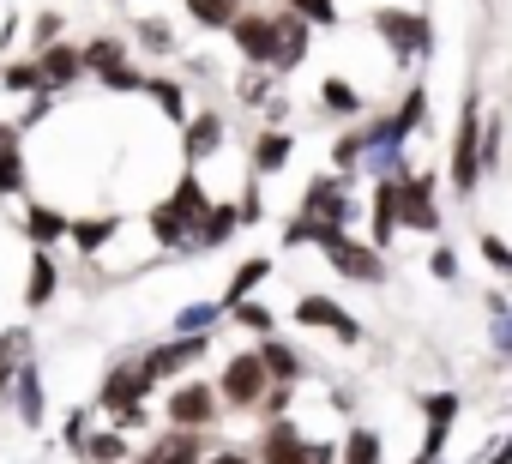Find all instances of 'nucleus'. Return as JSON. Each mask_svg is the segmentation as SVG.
I'll return each instance as SVG.
<instances>
[{
  "mask_svg": "<svg viewBox=\"0 0 512 464\" xmlns=\"http://www.w3.org/2000/svg\"><path fill=\"white\" fill-rule=\"evenodd\" d=\"M446 187L458 199H470L482 187V91H464V103H458V127L446 145Z\"/></svg>",
  "mask_w": 512,
  "mask_h": 464,
  "instance_id": "nucleus-1",
  "label": "nucleus"
},
{
  "mask_svg": "<svg viewBox=\"0 0 512 464\" xmlns=\"http://www.w3.org/2000/svg\"><path fill=\"white\" fill-rule=\"evenodd\" d=\"M374 37L386 43V55L398 67H416V61H434V19L422 7H374L368 13Z\"/></svg>",
  "mask_w": 512,
  "mask_h": 464,
  "instance_id": "nucleus-2",
  "label": "nucleus"
},
{
  "mask_svg": "<svg viewBox=\"0 0 512 464\" xmlns=\"http://www.w3.org/2000/svg\"><path fill=\"white\" fill-rule=\"evenodd\" d=\"M266 392H272V374H266L260 350H235V356L223 362V374H217V398H223V410L260 416V398H266Z\"/></svg>",
  "mask_w": 512,
  "mask_h": 464,
  "instance_id": "nucleus-3",
  "label": "nucleus"
},
{
  "mask_svg": "<svg viewBox=\"0 0 512 464\" xmlns=\"http://www.w3.org/2000/svg\"><path fill=\"white\" fill-rule=\"evenodd\" d=\"M398 229H410V236H440V229H446V205H440V175H434V169L404 175V193H398Z\"/></svg>",
  "mask_w": 512,
  "mask_h": 464,
  "instance_id": "nucleus-4",
  "label": "nucleus"
},
{
  "mask_svg": "<svg viewBox=\"0 0 512 464\" xmlns=\"http://www.w3.org/2000/svg\"><path fill=\"white\" fill-rule=\"evenodd\" d=\"M205 350H211V332H175V338H163V344L139 350L133 362H139L157 386H163V380L175 386V380H187V374L199 368V356H205Z\"/></svg>",
  "mask_w": 512,
  "mask_h": 464,
  "instance_id": "nucleus-5",
  "label": "nucleus"
},
{
  "mask_svg": "<svg viewBox=\"0 0 512 464\" xmlns=\"http://www.w3.org/2000/svg\"><path fill=\"white\" fill-rule=\"evenodd\" d=\"M320 254H326V266H332L344 284H362V290H374V284H386V278H392L386 254H380L374 242H362V236H338V242H326Z\"/></svg>",
  "mask_w": 512,
  "mask_h": 464,
  "instance_id": "nucleus-6",
  "label": "nucleus"
},
{
  "mask_svg": "<svg viewBox=\"0 0 512 464\" xmlns=\"http://www.w3.org/2000/svg\"><path fill=\"white\" fill-rule=\"evenodd\" d=\"M296 217H314V223H338V229H350V217H356L350 175H338V169L314 175V181L302 187V211H296Z\"/></svg>",
  "mask_w": 512,
  "mask_h": 464,
  "instance_id": "nucleus-7",
  "label": "nucleus"
},
{
  "mask_svg": "<svg viewBox=\"0 0 512 464\" xmlns=\"http://www.w3.org/2000/svg\"><path fill=\"white\" fill-rule=\"evenodd\" d=\"M290 320H296L302 332H326V338H338L344 350H356V344H362V320H356L350 308H338L332 296H320V290H308V296L290 308Z\"/></svg>",
  "mask_w": 512,
  "mask_h": 464,
  "instance_id": "nucleus-8",
  "label": "nucleus"
},
{
  "mask_svg": "<svg viewBox=\"0 0 512 464\" xmlns=\"http://www.w3.org/2000/svg\"><path fill=\"white\" fill-rule=\"evenodd\" d=\"M163 416H169V428H211L223 416L217 380H175L163 398Z\"/></svg>",
  "mask_w": 512,
  "mask_h": 464,
  "instance_id": "nucleus-9",
  "label": "nucleus"
},
{
  "mask_svg": "<svg viewBox=\"0 0 512 464\" xmlns=\"http://www.w3.org/2000/svg\"><path fill=\"white\" fill-rule=\"evenodd\" d=\"M458 410H464V398L446 392V386L422 398V446H416L410 464H440V452H446V440H452V428H458Z\"/></svg>",
  "mask_w": 512,
  "mask_h": 464,
  "instance_id": "nucleus-10",
  "label": "nucleus"
},
{
  "mask_svg": "<svg viewBox=\"0 0 512 464\" xmlns=\"http://www.w3.org/2000/svg\"><path fill=\"white\" fill-rule=\"evenodd\" d=\"M253 464H314V446H308L302 422H296V416L260 422V440H253Z\"/></svg>",
  "mask_w": 512,
  "mask_h": 464,
  "instance_id": "nucleus-11",
  "label": "nucleus"
},
{
  "mask_svg": "<svg viewBox=\"0 0 512 464\" xmlns=\"http://www.w3.org/2000/svg\"><path fill=\"white\" fill-rule=\"evenodd\" d=\"M151 392H157V380L127 356V362H115V368L103 374V386H97V410L115 416V410H133V404H151Z\"/></svg>",
  "mask_w": 512,
  "mask_h": 464,
  "instance_id": "nucleus-12",
  "label": "nucleus"
},
{
  "mask_svg": "<svg viewBox=\"0 0 512 464\" xmlns=\"http://www.w3.org/2000/svg\"><path fill=\"white\" fill-rule=\"evenodd\" d=\"M229 43L241 55V67H266L272 73V55H278V13H241L229 25Z\"/></svg>",
  "mask_w": 512,
  "mask_h": 464,
  "instance_id": "nucleus-13",
  "label": "nucleus"
},
{
  "mask_svg": "<svg viewBox=\"0 0 512 464\" xmlns=\"http://www.w3.org/2000/svg\"><path fill=\"white\" fill-rule=\"evenodd\" d=\"M223 115L217 109H193L187 121H181V157H187V169H199V163H211L217 151H223Z\"/></svg>",
  "mask_w": 512,
  "mask_h": 464,
  "instance_id": "nucleus-14",
  "label": "nucleus"
},
{
  "mask_svg": "<svg viewBox=\"0 0 512 464\" xmlns=\"http://www.w3.org/2000/svg\"><path fill=\"white\" fill-rule=\"evenodd\" d=\"M139 464H205V428H163V434H151Z\"/></svg>",
  "mask_w": 512,
  "mask_h": 464,
  "instance_id": "nucleus-15",
  "label": "nucleus"
},
{
  "mask_svg": "<svg viewBox=\"0 0 512 464\" xmlns=\"http://www.w3.org/2000/svg\"><path fill=\"white\" fill-rule=\"evenodd\" d=\"M422 127H428V85H422V79H410V85H404V97L386 109V145H410Z\"/></svg>",
  "mask_w": 512,
  "mask_h": 464,
  "instance_id": "nucleus-16",
  "label": "nucleus"
},
{
  "mask_svg": "<svg viewBox=\"0 0 512 464\" xmlns=\"http://www.w3.org/2000/svg\"><path fill=\"white\" fill-rule=\"evenodd\" d=\"M398 193H404V175H386V181H374V199H368V236L362 242H374L380 254L398 236Z\"/></svg>",
  "mask_w": 512,
  "mask_h": 464,
  "instance_id": "nucleus-17",
  "label": "nucleus"
},
{
  "mask_svg": "<svg viewBox=\"0 0 512 464\" xmlns=\"http://www.w3.org/2000/svg\"><path fill=\"white\" fill-rule=\"evenodd\" d=\"M290 157H296V133L290 127H266L260 139H253V151H247V169H253V181H272V175L290 169Z\"/></svg>",
  "mask_w": 512,
  "mask_h": 464,
  "instance_id": "nucleus-18",
  "label": "nucleus"
},
{
  "mask_svg": "<svg viewBox=\"0 0 512 464\" xmlns=\"http://www.w3.org/2000/svg\"><path fill=\"white\" fill-rule=\"evenodd\" d=\"M308 49H314V25L296 19L290 7H278V55H272V73H278V79L296 73V67L308 61Z\"/></svg>",
  "mask_w": 512,
  "mask_h": 464,
  "instance_id": "nucleus-19",
  "label": "nucleus"
},
{
  "mask_svg": "<svg viewBox=\"0 0 512 464\" xmlns=\"http://www.w3.org/2000/svg\"><path fill=\"white\" fill-rule=\"evenodd\" d=\"M235 229H241V205H235V199H211V211H205L199 229H193V254H217V248H229V242H235Z\"/></svg>",
  "mask_w": 512,
  "mask_h": 464,
  "instance_id": "nucleus-20",
  "label": "nucleus"
},
{
  "mask_svg": "<svg viewBox=\"0 0 512 464\" xmlns=\"http://www.w3.org/2000/svg\"><path fill=\"white\" fill-rule=\"evenodd\" d=\"M37 67H43V85H49V91H73V85L85 79L79 43H49V49H37Z\"/></svg>",
  "mask_w": 512,
  "mask_h": 464,
  "instance_id": "nucleus-21",
  "label": "nucleus"
},
{
  "mask_svg": "<svg viewBox=\"0 0 512 464\" xmlns=\"http://www.w3.org/2000/svg\"><path fill=\"white\" fill-rule=\"evenodd\" d=\"M61 296V266H55V248H31V272H25V308H49Z\"/></svg>",
  "mask_w": 512,
  "mask_h": 464,
  "instance_id": "nucleus-22",
  "label": "nucleus"
},
{
  "mask_svg": "<svg viewBox=\"0 0 512 464\" xmlns=\"http://www.w3.org/2000/svg\"><path fill=\"white\" fill-rule=\"evenodd\" d=\"M67 229H73V217L55 211L49 199H31V205H25V242H31V248H55V242H67Z\"/></svg>",
  "mask_w": 512,
  "mask_h": 464,
  "instance_id": "nucleus-23",
  "label": "nucleus"
},
{
  "mask_svg": "<svg viewBox=\"0 0 512 464\" xmlns=\"http://www.w3.org/2000/svg\"><path fill=\"white\" fill-rule=\"evenodd\" d=\"M187 229H199V217L211 211V193H205V181H199V169H181L175 175V187H169V199H163Z\"/></svg>",
  "mask_w": 512,
  "mask_h": 464,
  "instance_id": "nucleus-24",
  "label": "nucleus"
},
{
  "mask_svg": "<svg viewBox=\"0 0 512 464\" xmlns=\"http://www.w3.org/2000/svg\"><path fill=\"white\" fill-rule=\"evenodd\" d=\"M115 236H121V211H103V217H73V229H67V242H73L85 260H97Z\"/></svg>",
  "mask_w": 512,
  "mask_h": 464,
  "instance_id": "nucleus-25",
  "label": "nucleus"
},
{
  "mask_svg": "<svg viewBox=\"0 0 512 464\" xmlns=\"http://www.w3.org/2000/svg\"><path fill=\"white\" fill-rule=\"evenodd\" d=\"M145 236H151L163 254H193V229H187V223H181V217H175L163 199L145 211Z\"/></svg>",
  "mask_w": 512,
  "mask_h": 464,
  "instance_id": "nucleus-26",
  "label": "nucleus"
},
{
  "mask_svg": "<svg viewBox=\"0 0 512 464\" xmlns=\"http://www.w3.org/2000/svg\"><path fill=\"white\" fill-rule=\"evenodd\" d=\"M272 266H278L272 254H247V260H241V266L229 272V284H223V296H217V302H223V314H229L235 302H247L253 290H260V284L272 278Z\"/></svg>",
  "mask_w": 512,
  "mask_h": 464,
  "instance_id": "nucleus-27",
  "label": "nucleus"
},
{
  "mask_svg": "<svg viewBox=\"0 0 512 464\" xmlns=\"http://www.w3.org/2000/svg\"><path fill=\"white\" fill-rule=\"evenodd\" d=\"M320 109H326V115H338V121H362V115H368V97L356 91V79L326 73V79H320Z\"/></svg>",
  "mask_w": 512,
  "mask_h": 464,
  "instance_id": "nucleus-28",
  "label": "nucleus"
},
{
  "mask_svg": "<svg viewBox=\"0 0 512 464\" xmlns=\"http://www.w3.org/2000/svg\"><path fill=\"white\" fill-rule=\"evenodd\" d=\"M37 356V338H31V326H7L0 332V398L13 392V380H19V368Z\"/></svg>",
  "mask_w": 512,
  "mask_h": 464,
  "instance_id": "nucleus-29",
  "label": "nucleus"
},
{
  "mask_svg": "<svg viewBox=\"0 0 512 464\" xmlns=\"http://www.w3.org/2000/svg\"><path fill=\"white\" fill-rule=\"evenodd\" d=\"M13 410H19V422L25 428H43V368H37V356L19 368V380H13Z\"/></svg>",
  "mask_w": 512,
  "mask_h": 464,
  "instance_id": "nucleus-30",
  "label": "nucleus"
},
{
  "mask_svg": "<svg viewBox=\"0 0 512 464\" xmlns=\"http://www.w3.org/2000/svg\"><path fill=\"white\" fill-rule=\"evenodd\" d=\"M145 97H151V103H157V115H163V121H175V127L193 115L187 85H181V79H169V73H151V79H145Z\"/></svg>",
  "mask_w": 512,
  "mask_h": 464,
  "instance_id": "nucleus-31",
  "label": "nucleus"
},
{
  "mask_svg": "<svg viewBox=\"0 0 512 464\" xmlns=\"http://www.w3.org/2000/svg\"><path fill=\"white\" fill-rule=\"evenodd\" d=\"M253 350H260V362H266V374H272V380H290V386H302L308 362H302V356H296V350H290V344H284L278 332H272V338H260Z\"/></svg>",
  "mask_w": 512,
  "mask_h": 464,
  "instance_id": "nucleus-32",
  "label": "nucleus"
},
{
  "mask_svg": "<svg viewBox=\"0 0 512 464\" xmlns=\"http://www.w3.org/2000/svg\"><path fill=\"white\" fill-rule=\"evenodd\" d=\"M133 49H145L151 61L181 55V43H175V25H169V19H139V25H133Z\"/></svg>",
  "mask_w": 512,
  "mask_h": 464,
  "instance_id": "nucleus-33",
  "label": "nucleus"
},
{
  "mask_svg": "<svg viewBox=\"0 0 512 464\" xmlns=\"http://www.w3.org/2000/svg\"><path fill=\"white\" fill-rule=\"evenodd\" d=\"M79 55H85V73H109V67H121V61H133V43H121L115 31H103V37H91V43H79Z\"/></svg>",
  "mask_w": 512,
  "mask_h": 464,
  "instance_id": "nucleus-34",
  "label": "nucleus"
},
{
  "mask_svg": "<svg viewBox=\"0 0 512 464\" xmlns=\"http://www.w3.org/2000/svg\"><path fill=\"white\" fill-rule=\"evenodd\" d=\"M181 7H187V19L199 25V31H229L247 7H241V0H181Z\"/></svg>",
  "mask_w": 512,
  "mask_h": 464,
  "instance_id": "nucleus-35",
  "label": "nucleus"
},
{
  "mask_svg": "<svg viewBox=\"0 0 512 464\" xmlns=\"http://www.w3.org/2000/svg\"><path fill=\"white\" fill-rule=\"evenodd\" d=\"M31 193V163H25V139L0 151V199H19Z\"/></svg>",
  "mask_w": 512,
  "mask_h": 464,
  "instance_id": "nucleus-36",
  "label": "nucleus"
},
{
  "mask_svg": "<svg viewBox=\"0 0 512 464\" xmlns=\"http://www.w3.org/2000/svg\"><path fill=\"white\" fill-rule=\"evenodd\" d=\"M380 458H386V440H380V428H368V422L344 428V464H380Z\"/></svg>",
  "mask_w": 512,
  "mask_h": 464,
  "instance_id": "nucleus-37",
  "label": "nucleus"
},
{
  "mask_svg": "<svg viewBox=\"0 0 512 464\" xmlns=\"http://www.w3.org/2000/svg\"><path fill=\"white\" fill-rule=\"evenodd\" d=\"M145 67L139 61H121V67H109V73H97V91H109V97H145Z\"/></svg>",
  "mask_w": 512,
  "mask_h": 464,
  "instance_id": "nucleus-38",
  "label": "nucleus"
},
{
  "mask_svg": "<svg viewBox=\"0 0 512 464\" xmlns=\"http://www.w3.org/2000/svg\"><path fill=\"white\" fill-rule=\"evenodd\" d=\"M362 157H368V127H350L332 139V169L338 175H362Z\"/></svg>",
  "mask_w": 512,
  "mask_h": 464,
  "instance_id": "nucleus-39",
  "label": "nucleus"
},
{
  "mask_svg": "<svg viewBox=\"0 0 512 464\" xmlns=\"http://www.w3.org/2000/svg\"><path fill=\"white\" fill-rule=\"evenodd\" d=\"M488 350L494 356H512V302L500 290H488Z\"/></svg>",
  "mask_w": 512,
  "mask_h": 464,
  "instance_id": "nucleus-40",
  "label": "nucleus"
},
{
  "mask_svg": "<svg viewBox=\"0 0 512 464\" xmlns=\"http://www.w3.org/2000/svg\"><path fill=\"white\" fill-rule=\"evenodd\" d=\"M272 91H278V73H266V67H247V73L235 79V103H241V109H266Z\"/></svg>",
  "mask_w": 512,
  "mask_h": 464,
  "instance_id": "nucleus-41",
  "label": "nucleus"
},
{
  "mask_svg": "<svg viewBox=\"0 0 512 464\" xmlns=\"http://www.w3.org/2000/svg\"><path fill=\"white\" fill-rule=\"evenodd\" d=\"M0 91H13V97L43 91V67H37V55H31V61H7V67H0Z\"/></svg>",
  "mask_w": 512,
  "mask_h": 464,
  "instance_id": "nucleus-42",
  "label": "nucleus"
},
{
  "mask_svg": "<svg viewBox=\"0 0 512 464\" xmlns=\"http://www.w3.org/2000/svg\"><path fill=\"white\" fill-rule=\"evenodd\" d=\"M223 320H235L241 332H260V338H272V332H278V314H272V308H260L253 296H247V302H235Z\"/></svg>",
  "mask_w": 512,
  "mask_h": 464,
  "instance_id": "nucleus-43",
  "label": "nucleus"
},
{
  "mask_svg": "<svg viewBox=\"0 0 512 464\" xmlns=\"http://www.w3.org/2000/svg\"><path fill=\"white\" fill-rule=\"evenodd\" d=\"M476 254L488 260V272H494V278H506V284H512V242H506V236L482 229V236H476Z\"/></svg>",
  "mask_w": 512,
  "mask_h": 464,
  "instance_id": "nucleus-44",
  "label": "nucleus"
},
{
  "mask_svg": "<svg viewBox=\"0 0 512 464\" xmlns=\"http://www.w3.org/2000/svg\"><path fill=\"white\" fill-rule=\"evenodd\" d=\"M85 458H91V464H121V458H127V434H121V428H97V434L85 440Z\"/></svg>",
  "mask_w": 512,
  "mask_h": 464,
  "instance_id": "nucleus-45",
  "label": "nucleus"
},
{
  "mask_svg": "<svg viewBox=\"0 0 512 464\" xmlns=\"http://www.w3.org/2000/svg\"><path fill=\"white\" fill-rule=\"evenodd\" d=\"M211 326H223V302H187L175 314V332H211Z\"/></svg>",
  "mask_w": 512,
  "mask_h": 464,
  "instance_id": "nucleus-46",
  "label": "nucleus"
},
{
  "mask_svg": "<svg viewBox=\"0 0 512 464\" xmlns=\"http://www.w3.org/2000/svg\"><path fill=\"white\" fill-rule=\"evenodd\" d=\"M284 7H290L296 19H308L314 31H332V25H338V0H284Z\"/></svg>",
  "mask_w": 512,
  "mask_h": 464,
  "instance_id": "nucleus-47",
  "label": "nucleus"
},
{
  "mask_svg": "<svg viewBox=\"0 0 512 464\" xmlns=\"http://www.w3.org/2000/svg\"><path fill=\"white\" fill-rule=\"evenodd\" d=\"M500 151H506V121H500V115H488V121H482V175H494V169H500Z\"/></svg>",
  "mask_w": 512,
  "mask_h": 464,
  "instance_id": "nucleus-48",
  "label": "nucleus"
},
{
  "mask_svg": "<svg viewBox=\"0 0 512 464\" xmlns=\"http://www.w3.org/2000/svg\"><path fill=\"white\" fill-rule=\"evenodd\" d=\"M290 404H296V386H290V380H272V392L260 398V416L278 422V416H290Z\"/></svg>",
  "mask_w": 512,
  "mask_h": 464,
  "instance_id": "nucleus-49",
  "label": "nucleus"
},
{
  "mask_svg": "<svg viewBox=\"0 0 512 464\" xmlns=\"http://www.w3.org/2000/svg\"><path fill=\"white\" fill-rule=\"evenodd\" d=\"M428 278H440V284H458V254H452L446 242H434V248H428Z\"/></svg>",
  "mask_w": 512,
  "mask_h": 464,
  "instance_id": "nucleus-50",
  "label": "nucleus"
},
{
  "mask_svg": "<svg viewBox=\"0 0 512 464\" xmlns=\"http://www.w3.org/2000/svg\"><path fill=\"white\" fill-rule=\"evenodd\" d=\"M49 43H61V13H37L31 19V49H49Z\"/></svg>",
  "mask_w": 512,
  "mask_h": 464,
  "instance_id": "nucleus-51",
  "label": "nucleus"
},
{
  "mask_svg": "<svg viewBox=\"0 0 512 464\" xmlns=\"http://www.w3.org/2000/svg\"><path fill=\"white\" fill-rule=\"evenodd\" d=\"M49 109H55V91H49V85H43V91H31V97H25V115H19V133H25V127H37Z\"/></svg>",
  "mask_w": 512,
  "mask_h": 464,
  "instance_id": "nucleus-52",
  "label": "nucleus"
},
{
  "mask_svg": "<svg viewBox=\"0 0 512 464\" xmlns=\"http://www.w3.org/2000/svg\"><path fill=\"white\" fill-rule=\"evenodd\" d=\"M85 422H91V410H67V422H61V440H67L73 452H85V440H91Z\"/></svg>",
  "mask_w": 512,
  "mask_h": 464,
  "instance_id": "nucleus-53",
  "label": "nucleus"
},
{
  "mask_svg": "<svg viewBox=\"0 0 512 464\" xmlns=\"http://www.w3.org/2000/svg\"><path fill=\"white\" fill-rule=\"evenodd\" d=\"M109 422H115L121 434H145V428H151V404H133V410H115Z\"/></svg>",
  "mask_w": 512,
  "mask_h": 464,
  "instance_id": "nucleus-54",
  "label": "nucleus"
},
{
  "mask_svg": "<svg viewBox=\"0 0 512 464\" xmlns=\"http://www.w3.org/2000/svg\"><path fill=\"white\" fill-rule=\"evenodd\" d=\"M290 121H296V103H290L284 91H272V97H266V127H290Z\"/></svg>",
  "mask_w": 512,
  "mask_h": 464,
  "instance_id": "nucleus-55",
  "label": "nucleus"
},
{
  "mask_svg": "<svg viewBox=\"0 0 512 464\" xmlns=\"http://www.w3.org/2000/svg\"><path fill=\"white\" fill-rule=\"evenodd\" d=\"M235 205H241V223H260V211H266V199H260V181H247Z\"/></svg>",
  "mask_w": 512,
  "mask_h": 464,
  "instance_id": "nucleus-56",
  "label": "nucleus"
},
{
  "mask_svg": "<svg viewBox=\"0 0 512 464\" xmlns=\"http://www.w3.org/2000/svg\"><path fill=\"white\" fill-rule=\"evenodd\" d=\"M482 464H512V434H500V446H488Z\"/></svg>",
  "mask_w": 512,
  "mask_h": 464,
  "instance_id": "nucleus-57",
  "label": "nucleus"
},
{
  "mask_svg": "<svg viewBox=\"0 0 512 464\" xmlns=\"http://www.w3.org/2000/svg\"><path fill=\"white\" fill-rule=\"evenodd\" d=\"M205 464H253V452H241V446H223V452H211Z\"/></svg>",
  "mask_w": 512,
  "mask_h": 464,
  "instance_id": "nucleus-58",
  "label": "nucleus"
},
{
  "mask_svg": "<svg viewBox=\"0 0 512 464\" xmlns=\"http://www.w3.org/2000/svg\"><path fill=\"white\" fill-rule=\"evenodd\" d=\"M25 133H19V121H0V151H7V145H19Z\"/></svg>",
  "mask_w": 512,
  "mask_h": 464,
  "instance_id": "nucleus-59",
  "label": "nucleus"
}]
</instances>
